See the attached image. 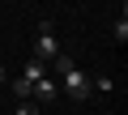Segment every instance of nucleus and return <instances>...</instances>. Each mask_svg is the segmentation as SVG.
Wrapping results in <instances>:
<instances>
[{"label":"nucleus","mask_w":128,"mask_h":115,"mask_svg":"<svg viewBox=\"0 0 128 115\" xmlns=\"http://www.w3.org/2000/svg\"><path fill=\"white\" fill-rule=\"evenodd\" d=\"M60 51V43H56V30H51V21H38V34H34V60H43V64H51V55Z\"/></svg>","instance_id":"2"},{"label":"nucleus","mask_w":128,"mask_h":115,"mask_svg":"<svg viewBox=\"0 0 128 115\" xmlns=\"http://www.w3.org/2000/svg\"><path fill=\"white\" fill-rule=\"evenodd\" d=\"M30 94H34L38 102H56V98H60V81H56L51 73H43V77L30 85Z\"/></svg>","instance_id":"3"},{"label":"nucleus","mask_w":128,"mask_h":115,"mask_svg":"<svg viewBox=\"0 0 128 115\" xmlns=\"http://www.w3.org/2000/svg\"><path fill=\"white\" fill-rule=\"evenodd\" d=\"M9 85H13V94H17V102H22V98H30V81H26V77H17V81H9Z\"/></svg>","instance_id":"7"},{"label":"nucleus","mask_w":128,"mask_h":115,"mask_svg":"<svg viewBox=\"0 0 128 115\" xmlns=\"http://www.w3.org/2000/svg\"><path fill=\"white\" fill-rule=\"evenodd\" d=\"M43 73H47V64H43V60H34V55H30V60H26V68H22V77H26L30 85H34V81H38Z\"/></svg>","instance_id":"4"},{"label":"nucleus","mask_w":128,"mask_h":115,"mask_svg":"<svg viewBox=\"0 0 128 115\" xmlns=\"http://www.w3.org/2000/svg\"><path fill=\"white\" fill-rule=\"evenodd\" d=\"M115 43L120 47L128 43V13H120V21H115Z\"/></svg>","instance_id":"6"},{"label":"nucleus","mask_w":128,"mask_h":115,"mask_svg":"<svg viewBox=\"0 0 128 115\" xmlns=\"http://www.w3.org/2000/svg\"><path fill=\"white\" fill-rule=\"evenodd\" d=\"M90 85H94L98 94H111V90H115V77H107V73H98V77H90Z\"/></svg>","instance_id":"5"},{"label":"nucleus","mask_w":128,"mask_h":115,"mask_svg":"<svg viewBox=\"0 0 128 115\" xmlns=\"http://www.w3.org/2000/svg\"><path fill=\"white\" fill-rule=\"evenodd\" d=\"M4 77H9V68H4V60H0V81H4Z\"/></svg>","instance_id":"9"},{"label":"nucleus","mask_w":128,"mask_h":115,"mask_svg":"<svg viewBox=\"0 0 128 115\" xmlns=\"http://www.w3.org/2000/svg\"><path fill=\"white\" fill-rule=\"evenodd\" d=\"M107 115H120V111H107Z\"/></svg>","instance_id":"10"},{"label":"nucleus","mask_w":128,"mask_h":115,"mask_svg":"<svg viewBox=\"0 0 128 115\" xmlns=\"http://www.w3.org/2000/svg\"><path fill=\"white\" fill-rule=\"evenodd\" d=\"M17 115H38V107H34L30 98H22V102H17Z\"/></svg>","instance_id":"8"},{"label":"nucleus","mask_w":128,"mask_h":115,"mask_svg":"<svg viewBox=\"0 0 128 115\" xmlns=\"http://www.w3.org/2000/svg\"><path fill=\"white\" fill-rule=\"evenodd\" d=\"M60 94H68L73 102H86V98L94 94V85H90V77H86L81 68H68V73L60 77Z\"/></svg>","instance_id":"1"}]
</instances>
